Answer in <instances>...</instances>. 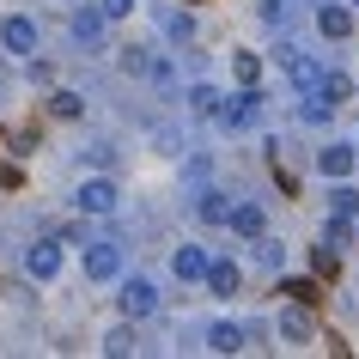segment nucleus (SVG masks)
Returning a JSON list of instances; mask_svg holds the SVG:
<instances>
[{
	"instance_id": "nucleus-12",
	"label": "nucleus",
	"mask_w": 359,
	"mask_h": 359,
	"mask_svg": "<svg viewBox=\"0 0 359 359\" xmlns=\"http://www.w3.org/2000/svg\"><path fill=\"white\" fill-rule=\"evenodd\" d=\"M208 262H213V256H208V244H177V250H170V274H177L183 286H201Z\"/></svg>"
},
{
	"instance_id": "nucleus-1",
	"label": "nucleus",
	"mask_w": 359,
	"mask_h": 359,
	"mask_svg": "<svg viewBox=\"0 0 359 359\" xmlns=\"http://www.w3.org/2000/svg\"><path fill=\"white\" fill-rule=\"evenodd\" d=\"M122 280V292H116V311L128 323H147V317H158V304H165V292H158V280L152 274H116Z\"/></svg>"
},
{
	"instance_id": "nucleus-21",
	"label": "nucleus",
	"mask_w": 359,
	"mask_h": 359,
	"mask_svg": "<svg viewBox=\"0 0 359 359\" xmlns=\"http://www.w3.org/2000/svg\"><path fill=\"white\" fill-rule=\"evenodd\" d=\"M219 97H226L219 86H208V79H195V86H189V116H195V122H213V110H219Z\"/></svg>"
},
{
	"instance_id": "nucleus-9",
	"label": "nucleus",
	"mask_w": 359,
	"mask_h": 359,
	"mask_svg": "<svg viewBox=\"0 0 359 359\" xmlns=\"http://www.w3.org/2000/svg\"><path fill=\"white\" fill-rule=\"evenodd\" d=\"M280 74L292 79V92H317V79H323V67L311 55H304L299 43H280Z\"/></svg>"
},
{
	"instance_id": "nucleus-2",
	"label": "nucleus",
	"mask_w": 359,
	"mask_h": 359,
	"mask_svg": "<svg viewBox=\"0 0 359 359\" xmlns=\"http://www.w3.org/2000/svg\"><path fill=\"white\" fill-rule=\"evenodd\" d=\"M67 37H74L79 55H97V49H110V19L86 0V6H74V13H67Z\"/></svg>"
},
{
	"instance_id": "nucleus-5",
	"label": "nucleus",
	"mask_w": 359,
	"mask_h": 359,
	"mask_svg": "<svg viewBox=\"0 0 359 359\" xmlns=\"http://www.w3.org/2000/svg\"><path fill=\"white\" fill-rule=\"evenodd\" d=\"M74 208L92 213V219H110L116 208H122V189H116V177H86L74 189Z\"/></svg>"
},
{
	"instance_id": "nucleus-6",
	"label": "nucleus",
	"mask_w": 359,
	"mask_h": 359,
	"mask_svg": "<svg viewBox=\"0 0 359 359\" xmlns=\"http://www.w3.org/2000/svg\"><path fill=\"white\" fill-rule=\"evenodd\" d=\"M274 329H280L286 347H311V341H317V317H311V304H299V299H286V311L274 317Z\"/></svg>"
},
{
	"instance_id": "nucleus-4",
	"label": "nucleus",
	"mask_w": 359,
	"mask_h": 359,
	"mask_svg": "<svg viewBox=\"0 0 359 359\" xmlns=\"http://www.w3.org/2000/svg\"><path fill=\"white\" fill-rule=\"evenodd\" d=\"M0 49H6V55H37L43 49V25L31 19V13H6V19H0Z\"/></svg>"
},
{
	"instance_id": "nucleus-15",
	"label": "nucleus",
	"mask_w": 359,
	"mask_h": 359,
	"mask_svg": "<svg viewBox=\"0 0 359 359\" xmlns=\"http://www.w3.org/2000/svg\"><path fill=\"white\" fill-rule=\"evenodd\" d=\"M317 31H323V43H347V37H353V13L335 6V0H323V6H317Z\"/></svg>"
},
{
	"instance_id": "nucleus-8",
	"label": "nucleus",
	"mask_w": 359,
	"mask_h": 359,
	"mask_svg": "<svg viewBox=\"0 0 359 359\" xmlns=\"http://www.w3.org/2000/svg\"><path fill=\"white\" fill-rule=\"evenodd\" d=\"M25 274L37 286H55L61 280V238H37V244L25 250Z\"/></svg>"
},
{
	"instance_id": "nucleus-27",
	"label": "nucleus",
	"mask_w": 359,
	"mask_h": 359,
	"mask_svg": "<svg viewBox=\"0 0 359 359\" xmlns=\"http://www.w3.org/2000/svg\"><path fill=\"white\" fill-rule=\"evenodd\" d=\"M256 19L280 31V25H286V0H256Z\"/></svg>"
},
{
	"instance_id": "nucleus-7",
	"label": "nucleus",
	"mask_w": 359,
	"mask_h": 359,
	"mask_svg": "<svg viewBox=\"0 0 359 359\" xmlns=\"http://www.w3.org/2000/svg\"><path fill=\"white\" fill-rule=\"evenodd\" d=\"M353 219H359V189L347 177H335V195H329V238L347 244V226H353Z\"/></svg>"
},
{
	"instance_id": "nucleus-11",
	"label": "nucleus",
	"mask_w": 359,
	"mask_h": 359,
	"mask_svg": "<svg viewBox=\"0 0 359 359\" xmlns=\"http://www.w3.org/2000/svg\"><path fill=\"white\" fill-rule=\"evenodd\" d=\"M317 170L335 183V177H353L359 170V147L353 140H329V147H317Z\"/></svg>"
},
{
	"instance_id": "nucleus-30",
	"label": "nucleus",
	"mask_w": 359,
	"mask_h": 359,
	"mask_svg": "<svg viewBox=\"0 0 359 359\" xmlns=\"http://www.w3.org/2000/svg\"><path fill=\"white\" fill-rule=\"evenodd\" d=\"M6 92H13V79H6V67H0V97H6Z\"/></svg>"
},
{
	"instance_id": "nucleus-31",
	"label": "nucleus",
	"mask_w": 359,
	"mask_h": 359,
	"mask_svg": "<svg viewBox=\"0 0 359 359\" xmlns=\"http://www.w3.org/2000/svg\"><path fill=\"white\" fill-rule=\"evenodd\" d=\"M353 226H359V219H353Z\"/></svg>"
},
{
	"instance_id": "nucleus-13",
	"label": "nucleus",
	"mask_w": 359,
	"mask_h": 359,
	"mask_svg": "<svg viewBox=\"0 0 359 359\" xmlns=\"http://www.w3.org/2000/svg\"><path fill=\"white\" fill-rule=\"evenodd\" d=\"M152 19H158V31H165L177 49H189V43H195V13H183V6H165V0H158V6H152Z\"/></svg>"
},
{
	"instance_id": "nucleus-10",
	"label": "nucleus",
	"mask_w": 359,
	"mask_h": 359,
	"mask_svg": "<svg viewBox=\"0 0 359 359\" xmlns=\"http://www.w3.org/2000/svg\"><path fill=\"white\" fill-rule=\"evenodd\" d=\"M79 262H86V280H116L122 274V244L116 238H97V244H86Z\"/></svg>"
},
{
	"instance_id": "nucleus-18",
	"label": "nucleus",
	"mask_w": 359,
	"mask_h": 359,
	"mask_svg": "<svg viewBox=\"0 0 359 359\" xmlns=\"http://www.w3.org/2000/svg\"><path fill=\"white\" fill-rule=\"evenodd\" d=\"M244 244H250V262H256V268H268V274H274V268H286V244H280V238L256 231V238H244Z\"/></svg>"
},
{
	"instance_id": "nucleus-22",
	"label": "nucleus",
	"mask_w": 359,
	"mask_h": 359,
	"mask_svg": "<svg viewBox=\"0 0 359 359\" xmlns=\"http://www.w3.org/2000/svg\"><path fill=\"white\" fill-rule=\"evenodd\" d=\"M317 97L329 104V110H341V104L353 97V79H347V74H323V79H317Z\"/></svg>"
},
{
	"instance_id": "nucleus-23",
	"label": "nucleus",
	"mask_w": 359,
	"mask_h": 359,
	"mask_svg": "<svg viewBox=\"0 0 359 359\" xmlns=\"http://www.w3.org/2000/svg\"><path fill=\"white\" fill-rule=\"evenodd\" d=\"M49 116H55V122H79V116H86V97L61 86V92H49Z\"/></svg>"
},
{
	"instance_id": "nucleus-28",
	"label": "nucleus",
	"mask_w": 359,
	"mask_h": 359,
	"mask_svg": "<svg viewBox=\"0 0 359 359\" xmlns=\"http://www.w3.org/2000/svg\"><path fill=\"white\" fill-rule=\"evenodd\" d=\"M92 6H97V13H104V19H128V13H134V6H140V0H92Z\"/></svg>"
},
{
	"instance_id": "nucleus-17",
	"label": "nucleus",
	"mask_w": 359,
	"mask_h": 359,
	"mask_svg": "<svg viewBox=\"0 0 359 359\" xmlns=\"http://www.w3.org/2000/svg\"><path fill=\"white\" fill-rule=\"evenodd\" d=\"M97 353H110V359H128V353H140V335H134V323L122 317L116 329H104V335H97Z\"/></svg>"
},
{
	"instance_id": "nucleus-3",
	"label": "nucleus",
	"mask_w": 359,
	"mask_h": 359,
	"mask_svg": "<svg viewBox=\"0 0 359 359\" xmlns=\"http://www.w3.org/2000/svg\"><path fill=\"white\" fill-rule=\"evenodd\" d=\"M213 122H219L226 134H244V128H256V122H262V92H256V86H244L238 97H219Z\"/></svg>"
},
{
	"instance_id": "nucleus-26",
	"label": "nucleus",
	"mask_w": 359,
	"mask_h": 359,
	"mask_svg": "<svg viewBox=\"0 0 359 359\" xmlns=\"http://www.w3.org/2000/svg\"><path fill=\"white\" fill-rule=\"evenodd\" d=\"M280 292H286V299H299V304H317V292H323V286H317V280H304V274H299V280H286Z\"/></svg>"
},
{
	"instance_id": "nucleus-24",
	"label": "nucleus",
	"mask_w": 359,
	"mask_h": 359,
	"mask_svg": "<svg viewBox=\"0 0 359 359\" xmlns=\"http://www.w3.org/2000/svg\"><path fill=\"white\" fill-rule=\"evenodd\" d=\"M231 74H238V86H256V79H262V55L238 49V55H231Z\"/></svg>"
},
{
	"instance_id": "nucleus-29",
	"label": "nucleus",
	"mask_w": 359,
	"mask_h": 359,
	"mask_svg": "<svg viewBox=\"0 0 359 359\" xmlns=\"http://www.w3.org/2000/svg\"><path fill=\"white\" fill-rule=\"evenodd\" d=\"M152 140H158V152H183V134L177 128H152Z\"/></svg>"
},
{
	"instance_id": "nucleus-25",
	"label": "nucleus",
	"mask_w": 359,
	"mask_h": 359,
	"mask_svg": "<svg viewBox=\"0 0 359 359\" xmlns=\"http://www.w3.org/2000/svg\"><path fill=\"white\" fill-rule=\"evenodd\" d=\"M311 262H317V274H335V268H341V250H335V238H323V244L311 250Z\"/></svg>"
},
{
	"instance_id": "nucleus-19",
	"label": "nucleus",
	"mask_w": 359,
	"mask_h": 359,
	"mask_svg": "<svg viewBox=\"0 0 359 359\" xmlns=\"http://www.w3.org/2000/svg\"><path fill=\"white\" fill-rule=\"evenodd\" d=\"M201 335H208L213 353H244V347H250V341H244V323H208Z\"/></svg>"
},
{
	"instance_id": "nucleus-20",
	"label": "nucleus",
	"mask_w": 359,
	"mask_h": 359,
	"mask_svg": "<svg viewBox=\"0 0 359 359\" xmlns=\"http://www.w3.org/2000/svg\"><path fill=\"white\" fill-rule=\"evenodd\" d=\"M226 208H231L226 189H201L195 195V219H201V226H226Z\"/></svg>"
},
{
	"instance_id": "nucleus-14",
	"label": "nucleus",
	"mask_w": 359,
	"mask_h": 359,
	"mask_svg": "<svg viewBox=\"0 0 359 359\" xmlns=\"http://www.w3.org/2000/svg\"><path fill=\"white\" fill-rule=\"evenodd\" d=\"M226 231H231V238H256V231H268L262 201H231V208H226Z\"/></svg>"
},
{
	"instance_id": "nucleus-16",
	"label": "nucleus",
	"mask_w": 359,
	"mask_h": 359,
	"mask_svg": "<svg viewBox=\"0 0 359 359\" xmlns=\"http://www.w3.org/2000/svg\"><path fill=\"white\" fill-rule=\"evenodd\" d=\"M201 286H208L213 299H238V286H244V268H238V262H208Z\"/></svg>"
}]
</instances>
